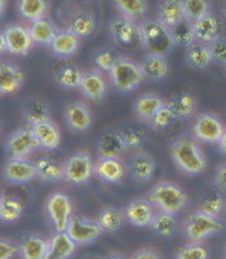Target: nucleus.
<instances>
[{
  "instance_id": "f257e3e1",
  "label": "nucleus",
  "mask_w": 226,
  "mask_h": 259,
  "mask_svg": "<svg viewBox=\"0 0 226 259\" xmlns=\"http://www.w3.org/2000/svg\"><path fill=\"white\" fill-rule=\"evenodd\" d=\"M172 160L178 169L189 176H199L206 171L208 162L202 148L189 136H182L173 142L171 147Z\"/></svg>"
},
{
  "instance_id": "f03ea898",
  "label": "nucleus",
  "mask_w": 226,
  "mask_h": 259,
  "mask_svg": "<svg viewBox=\"0 0 226 259\" xmlns=\"http://www.w3.org/2000/svg\"><path fill=\"white\" fill-rule=\"evenodd\" d=\"M140 40L149 53L166 56L175 47L171 31L157 18H146L138 23Z\"/></svg>"
},
{
  "instance_id": "7ed1b4c3",
  "label": "nucleus",
  "mask_w": 226,
  "mask_h": 259,
  "mask_svg": "<svg viewBox=\"0 0 226 259\" xmlns=\"http://www.w3.org/2000/svg\"><path fill=\"white\" fill-rule=\"evenodd\" d=\"M147 200L161 211L177 214L187 204V194L176 183L161 182L149 191Z\"/></svg>"
},
{
  "instance_id": "20e7f679",
  "label": "nucleus",
  "mask_w": 226,
  "mask_h": 259,
  "mask_svg": "<svg viewBox=\"0 0 226 259\" xmlns=\"http://www.w3.org/2000/svg\"><path fill=\"white\" fill-rule=\"evenodd\" d=\"M110 77L114 88L121 93H129L137 88L145 79L140 65L126 57H119L110 71Z\"/></svg>"
},
{
  "instance_id": "39448f33",
  "label": "nucleus",
  "mask_w": 226,
  "mask_h": 259,
  "mask_svg": "<svg viewBox=\"0 0 226 259\" xmlns=\"http://www.w3.org/2000/svg\"><path fill=\"white\" fill-rule=\"evenodd\" d=\"M223 230V223L201 210L192 213L185 221V234L193 242H202L209 236L221 234Z\"/></svg>"
},
{
  "instance_id": "423d86ee",
  "label": "nucleus",
  "mask_w": 226,
  "mask_h": 259,
  "mask_svg": "<svg viewBox=\"0 0 226 259\" xmlns=\"http://www.w3.org/2000/svg\"><path fill=\"white\" fill-rule=\"evenodd\" d=\"M95 171V162L87 152H78L63 164V180L71 185H84Z\"/></svg>"
},
{
  "instance_id": "0eeeda50",
  "label": "nucleus",
  "mask_w": 226,
  "mask_h": 259,
  "mask_svg": "<svg viewBox=\"0 0 226 259\" xmlns=\"http://www.w3.org/2000/svg\"><path fill=\"white\" fill-rule=\"evenodd\" d=\"M47 213L55 226L56 232L66 231L72 217V204L69 196L62 192L51 195L46 204Z\"/></svg>"
},
{
  "instance_id": "6e6552de",
  "label": "nucleus",
  "mask_w": 226,
  "mask_h": 259,
  "mask_svg": "<svg viewBox=\"0 0 226 259\" xmlns=\"http://www.w3.org/2000/svg\"><path fill=\"white\" fill-rule=\"evenodd\" d=\"M66 232L72 239L75 244L87 245L95 241L103 231L101 230L97 221H89L83 217L72 215Z\"/></svg>"
},
{
  "instance_id": "1a4fd4ad",
  "label": "nucleus",
  "mask_w": 226,
  "mask_h": 259,
  "mask_svg": "<svg viewBox=\"0 0 226 259\" xmlns=\"http://www.w3.org/2000/svg\"><path fill=\"white\" fill-rule=\"evenodd\" d=\"M197 140L207 143H218L226 131L222 121L213 114H202L197 117L193 126Z\"/></svg>"
},
{
  "instance_id": "9d476101",
  "label": "nucleus",
  "mask_w": 226,
  "mask_h": 259,
  "mask_svg": "<svg viewBox=\"0 0 226 259\" xmlns=\"http://www.w3.org/2000/svg\"><path fill=\"white\" fill-rule=\"evenodd\" d=\"M6 147L11 157L26 159V156L41 146L31 128H21L9 136Z\"/></svg>"
},
{
  "instance_id": "9b49d317",
  "label": "nucleus",
  "mask_w": 226,
  "mask_h": 259,
  "mask_svg": "<svg viewBox=\"0 0 226 259\" xmlns=\"http://www.w3.org/2000/svg\"><path fill=\"white\" fill-rule=\"evenodd\" d=\"M109 32L118 44L123 47L135 46L136 41H140L138 25L131 18L115 17L109 22Z\"/></svg>"
},
{
  "instance_id": "f8f14e48",
  "label": "nucleus",
  "mask_w": 226,
  "mask_h": 259,
  "mask_svg": "<svg viewBox=\"0 0 226 259\" xmlns=\"http://www.w3.org/2000/svg\"><path fill=\"white\" fill-rule=\"evenodd\" d=\"M4 36L7 41V49L16 56H25L32 48L31 35L29 29L18 23H12L4 29Z\"/></svg>"
},
{
  "instance_id": "ddd939ff",
  "label": "nucleus",
  "mask_w": 226,
  "mask_h": 259,
  "mask_svg": "<svg viewBox=\"0 0 226 259\" xmlns=\"http://www.w3.org/2000/svg\"><path fill=\"white\" fill-rule=\"evenodd\" d=\"M3 177L8 183H15V185L27 183L36 177L35 164L26 159L11 157L3 168Z\"/></svg>"
},
{
  "instance_id": "4468645a",
  "label": "nucleus",
  "mask_w": 226,
  "mask_h": 259,
  "mask_svg": "<svg viewBox=\"0 0 226 259\" xmlns=\"http://www.w3.org/2000/svg\"><path fill=\"white\" fill-rule=\"evenodd\" d=\"M123 215L132 226L136 227H146L150 226L154 218V206L147 199L138 197L132 200L124 208Z\"/></svg>"
},
{
  "instance_id": "2eb2a0df",
  "label": "nucleus",
  "mask_w": 226,
  "mask_h": 259,
  "mask_svg": "<svg viewBox=\"0 0 226 259\" xmlns=\"http://www.w3.org/2000/svg\"><path fill=\"white\" fill-rule=\"evenodd\" d=\"M66 124L77 133H84L92 126V114L89 108L82 102H70L65 108Z\"/></svg>"
},
{
  "instance_id": "dca6fc26",
  "label": "nucleus",
  "mask_w": 226,
  "mask_h": 259,
  "mask_svg": "<svg viewBox=\"0 0 226 259\" xmlns=\"http://www.w3.org/2000/svg\"><path fill=\"white\" fill-rule=\"evenodd\" d=\"M128 151L121 132L103 131L97 142V152L100 157H121Z\"/></svg>"
},
{
  "instance_id": "f3484780",
  "label": "nucleus",
  "mask_w": 226,
  "mask_h": 259,
  "mask_svg": "<svg viewBox=\"0 0 226 259\" xmlns=\"http://www.w3.org/2000/svg\"><path fill=\"white\" fill-rule=\"evenodd\" d=\"M128 173L135 181L141 183L149 182L154 177L155 161L150 155L136 152L128 159Z\"/></svg>"
},
{
  "instance_id": "a211bd4d",
  "label": "nucleus",
  "mask_w": 226,
  "mask_h": 259,
  "mask_svg": "<svg viewBox=\"0 0 226 259\" xmlns=\"http://www.w3.org/2000/svg\"><path fill=\"white\" fill-rule=\"evenodd\" d=\"M194 29L195 39L201 43L209 44L217 37L222 36L221 35V22L217 18V16L208 12L203 17H201L198 21L193 23Z\"/></svg>"
},
{
  "instance_id": "6ab92c4d",
  "label": "nucleus",
  "mask_w": 226,
  "mask_h": 259,
  "mask_svg": "<svg viewBox=\"0 0 226 259\" xmlns=\"http://www.w3.org/2000/svg\"><path fill=\"white\" fill-rule=\"evenodd\" d=\"M93 173L103 182L119 183L124 178L126 166L119 157H100L95 162Z\"/></svg>"
},
{
  "instance_id": "aec40b11",
  "label": "nucleus",
  "mask_w": 226,
  "mask_h": 259,
  "mask_svg": "<svg viewBox=\"0 0 226 259\" xmlns=\"http://www.w3.org/2000/svg\"><path fill=\"white\" fill-rule=\"evenodd\" d=\"M79 89L84 94V97H87L92 102H101L107 92L105 79L98 70L84 72Z\"/></svg>"
},
{
  "instance_id": "412c9836",
  "label": "nucleus",
  "mask_w": 226,
  "mask_h": 259,
  "mask_svg": "<svg viewBox=\"0 0 226 259\" xmlns=\"http://www.w3.org/2000/svg\"><path fill=\"white\" fill-rule=\"evenodd\" d=\"M25 81V75L11 62H0V94L8 96L18 92Z\"/></svg>"
},
{
  "instance_id": "4be33fe9",
  "label": "nucleus",
  "mask_w": 226,
  "mask_h": 259,
  "mask_svg": "<svg viewBox=\"0 0 226 259\" xmlns=\"http://www.w3.org/2000/svg\"><path fill=\"white\" fill-rule=\"evenodd\" d=\"M22 115L25 121L31 126L51 120L48 103L41 97H31L26 101L22 106Z\"/></svg>"
},
{
  "instance_id": "5701e85b",
  "label": "nucleus",
  "mask_w": 226,
  "mask_h": 259,
  "mask_svg": "<svg viewBox=\"0 0 226 259\" xmlns=\"http://www.w3.org/2000/svg\"><path fill=\"white\" fill-rule=\"evenodd\" d=\"M75 244L66 231L56 232L51 241H48V250L46 259H69L75 251Z\"/></svg>"
},
{
  "instance_id": "b1692460",
  "label": "nucleus",
  "mask_w": 226,
  "mask_h": 259,
  "mask_svg": "<svg viewBox=\"0 0 226 259\" xmlns=\"http://www.w3.org/2000/svg\"><path fill=\"white\" fill-rule=\"evenodd\" d=\"M31 129L41 147L46 148V150H55L60 146L61 131L57 124L52 120L31 126Z\"/></svg>"
},
{
  "instance_id": "393cba45",
  "label": "nucleus",
  "mask_w": 226,
  "mask_h": 259,
  "mask_svg": "<svg viewBox=\"0 0 226 259\" xmlns=\"http://www.w3.org/2000/svg\"><path fill=\"white\" fill-rule=\"evenodd\" d=\"M157 20L161 21L168 29L185 20L181 0H161L158 4Z\"/></svg>"
},
{
  "instance_id": "a878e982",
  "label": "nucleus",
  "mask_w": 226,
  "mask_h": 259,
  "mask_svg": "<svg viewBox=\"0 0 226 259\" xmlns=\"http://www.w3.org/2000/svg\"><path fill=\"white\" fill-rule=\"evenodd\" d=\"M140 69L145 79L161 80L167 76L169 71V66L164 56L149 53L141 61Z\"/></svg>"
},
{
  "instance_id": "bb28decb",
  "label": "nucleus",
  "mask_w": 226,
  "mask_h": 259,
  "mask_svg": "<svg viewBox=\"0 0 226 259\" xmlns=\"http://www.w3.org/2000/svg\"><path fill=\"white\" fill-rule=\"evenodd\" d=\"M166 103L163 102L159 96L153 93H145L141 94L136 98L135 105H133V110L137 117L141 120H146V121H152L153 116L159 111V108H162Z\"/></svg>"
},
{
  "instance_id": "cd10ccee",
  "label": "nucleus",
  "mask_w": 226,
  "mask_h": 259,
  "mask_svg": "<svg viewBox=\"0 0 226 259\" xmlns=\"http://www.w3.org/2000/svg\"><path fill=\"white\" fill-rule=\"evenodd\" d=\"M79 46H81L79 36L72 34L69 30H65V31H58L56 34L55 39L51 44V48L58 57H71L78 52Z\"/></svg>"
},
{
  "instance_id": "c85d7f7f",
  "label": "nucleus",
  "mask_w": 226,
  "mask_h": 259,
  "mask_svg": "<svg viewBox=\"0 0 226 259\" xmlns=\"http://www.w3.org/2000/svg\"><path fill=\"white\" fill-rule=\"evenodd\" d=\"M36 177L46 183H57L63 180V166L49 156H42L34 162Z\"/></svg>"
},
{
  "instance_id": "c756f323",
  "label": "nucleus",
  "mask_w": 226,
  "mask_h": 259,
  "mask_svg": "<svg viewBox=\"0 0 226 259\" xmlns=\"http://www.w3.org/2000/svg\"><path fill=\"white\" fill-rule=\"evenodd\" d=\"M167 106L171 108L177 119H187L194 115L197 110V100L189 92H180L169 98Z\"/></svg>"
},
{
  "instance_id": "7c9ffc66",
  "label": "nucleus",
  "mask_w": 226,
  "mask_h": 259,
  "mask_svg": "<svg viewBox=\"0 0 226 259\" xmlns=\"http://www.w3.org/2000/svg\"><path fill=\"white\" fill-rule=\"evenodd\" d=\"M67 30L79 37H86L96 30V18L86 11L75 12L67 20Z\"/></svg>"
},
{
  "instance_id": "2f4dec72",
  "label": "nucleus",
  "mask_w": 226,
  "mask_h": 259,
  "mask_svg": "<svg viewBox=\"0 0 226 259\" xmlns=\"http://www.w3.org/2000/svg\"><path fill=\"white\" fill-rule=\"evenodd\" d=\"M84 72L82 69L75 63H63L56 70V81L58 85L65 89H78L81 88L82 79H83Z\"/></svg>"
},
{
  "instance_id": "473e14b6",
  "label": "nucleus",
  "mask_w": 226,
  "mask_h": 259,
  "mask_svg": "<svg viewBox=\"0 0 226 259\" xmlns=\"http://www.w3.org/2000/svg\"><path fill=\"white\" fill-rule=\"evenodd\" d=\"M29 31L32 41L36 44H42V46H51L56 34L58 32L55 25L47 18H42V20L31 22Z\"/></svg>"
},
{
  "instance_id": "72a5a7b5",
  "label": "nucleus",
  "mask_w": 226,
  "mask_h": 259,
  "mask_svg": "<svg viewBox=\"0 0 226 259\" xmlns=\"http://www.w3.org/2000/svg\"><path fill=\"white\" fill-rule=\"evenodd\" d=\"M186 62L190 67L197 70L207 69L212 62L208 46L201 41H195L186 51Z\"/></svg>"
},
{
  "instance_id": "f704fd0d",
  "label": "nucleus",
  "mask_w": 226,
  "mask_h": 259,
  "mask_svg": "<svg viewBox=\"0 0 226 259\" xmlns=\"http://www.w3.org/2000/svg\"><path fill=\"white\" fill-rule=\"evenodd\" d=\"M48 11L47 0H17V12L26 20L34 21L46 17Z\"/></svg>"
},
{
  "instance_id": "c9c22d12",
  "label": "nucleus",
  "mask_w": 226,
  "mask_h": 259,
  "mask_svg": "<svg viewBox=\"0 0 226 259\" xmlns=\"http://www.w3.org/2000/svg\"><path fill=\"white\" fill-rule=\"evenodd\" d=\"M21 254L23 259H46L48 241L39 236H27L21 244Z\"/></svg>"
},
{
  "instance_id": "e433bc0d",
  "label": "nucleus",
  "mask_w": 226,
  "mask_h": 259,
  "mask_svg": "<svg viewBox=\"0 0 226 259\" xmlns=\"http://www.w3.org/2000/svg\"><path fill=\"white\" fill-rule=\"evenodd\" d=\"M152 230L154 231L158 236L161 237H171L177 230V220L176 214L167 213V211H159L155 214L153 218V222L150 225Z\"/></svg>"
},
{
  "instance_id": "4c0bfd02",
  "label": "nucleus",
  "mask_w": 226,
  "mask_h": 259,
  "mask_svg": "<svg viewBox=\"0 0 226 259\" xmlns=\"http://www.w3.org/2000/svg\"><path fill=\"white\" fill-rule=\"evenodd\" d=\"M169 31H171V36L175 46L189 48L193 43L197 41L194 29H193V23L189 22L186 18L176 26H173L172 29H169Z\"/></svg>"
},
{
  "instance_id": "58836bf2",
  "label": "nucleus",
  "mask_w": 226,
  "mask_h": 259,
  "mask_svg": "<svg viewBox=\"0 0 226 259\" xmlns=\"http://www.w3.org/2000/svg\"><path fill=\"white\" fill-rule=\"evenodd\" d=\"M123 218L124 215L122 211H119L115 208H111V206H107V208H103L98 213L97 223L100 225L101 230L103 232L112 234V232H117L122 227Z\"/></svg>"
},
{
  "instance_id": "ea45409f",
  "label": "nucleus",
  "mask_w": 226,
  "mask_h": 259,
  "mask_svg": "<svg viewBox=\"0 0 226 259\" xmlns=\"http://www.w3.org/2000/svg\"><path fill=\"white\" fill-rule=\"evenodd\" d=\"M114 4L123 17L133 21L142 18L147 12L146 0H114Z\"/></svg>"
},
{
  "instance_id": "a19ab883",
  "label": "nucleus",
  "mask_w": 226,
  "mask_h": 259,
  "mask_svg": "<svg viewBox=\"0 0 226 259\" xmlns=\"http://www.w3.org/2000/svg\"><path fill=\"white\" fill-rule=\"evenodd\" d=\"M225 209V199L218 191H211L204 195L201 201V208L199 210L203 211L207 215H211L213 218H218L221 213Z\"/></svg>"
},
{
  "instance_id": "79ce46f5",
  "label": "nucleus",
  "mask_w": 226,
  "mask_h": 259,
  "mask_svg": "<svg viewBox=\"0 0 226 259\" xmlns=\"http://www.w3.org/2000/svg\"><path fill=\"white\" fill-rule=\"evenodd\" d=\"M23 211L22 202L13 196H4L0 204V221L6 223L16 222L21 218Z\"/></svg>"
},
{
  "instance_id": "37998d69",
  "label": "nucleus",
  "mask_w": 226,
  "mask_h": 259,
  "mask_svg": "<svg viewBox=\"0 0 226 259\" xmlns=\"http://www.w3.org/2000/svg\"><path fill=\"white\" fill-rule=\"evenodd\" d=\"M183 15L189 22L194 23L209 12L208 0H181Z\"/></svg>"
},
{
  "instance_id": "c03bdc74",
  "label": "nucleus",
  "mask_w": 226,
  "mask_h": 259,
  "mask_svg": "<svg viewBox=\"0 0 226 259\" xmlns=\"http://www.w3.org/2000/svg\"><path fill=\"white\" fill-rule=\"evenodd\" d=\"M121 133L128 151H137L146 141L145 129L140 126H128V128H124V131Z\"/></svg>"
},
{
  "instance_id": "a18cd8bd",
  "label": "nucleus",
  "mask_w": 226,
  "mask_h": 259,
  "mask_svg": "<svg viewBox=\"0 0 226 259\" xmlns=\"http://www.w3.org/2000/svg\"><path fill=\"white\" fill-rule=\"evenodd\" d=\"M117 60V56L110 49H100L93 56V63H95L96 69L98 71H105L109 74L114 67Z\"/></svg>"
},
{
  "instance_id": "49530a36",
  "label": "nucleus",
  "mask_w": 226,
  "mask_h": 259,
  "mask_svg": "<svg viewBox=\"0 0 226 259\" xmlns=\"http://www.w3.org/2000/svg\"><path fill=\"white\" fill-rule=\"evenodd\" d=\"M176 119H177V117L175 116V114L172 112V110L166 103V105L162 108H159V111L153 116L152 124L155 129H158V131H164V129L168 128Z\"/></svg>"
},
{
  "instance_id": "de8ad7c7",
  "label": "nucleus",
  "mask_w": 226,
  "mask_h": 259,
  "mask_svg": "<svg viewBox=\"0 0 226 259\" xmlns=\"http://www.w3.org/2000/svg\"><path fill=\"white\" fill-rule=\"evenodd\" d=\"M177 259H208V250L199 242H194L181 248L177 253Z\"/></svg>"
},
{
  "instance_id": "09e8293b",
  "label": "nucleus",
  "mask_w": 226,
  "mask_h": 259,
  "mask_svg": "<svg viewBox=\"0 0 226 259\" xmlns=\"http://www.w3.org/2000/svg\"><path fill=\"white\" fill-rule=\"evenodd\" d=\"M207 46H208L212 61L221 63V65H226V37H217Z\"/></svg>"
},
{
  "instance_id": "8fccbe9b",
  "label": "nucleus",
  "mask_w": 226,
  "mask_h": 259,
  "mask_svg": "<svg viewBox=\"0 0 226 259\" xmlns=\"http://www.w3.org/2000/svg\"><path fill=\"white\" fill-rule=\"evenodd\" d=\"M18 251L17 245L0 237V259H11Z\"/></svg>"
},
{
  "instance_id": "3c124183",
  "label": "nucleus",
  "mask_w": 226,
  "mask_h": 259,
  "mask_svg": "<svg viewBox=\"0 0 226 259\" xmlns=\"http://www.w3.org/2000/svg\"><path fill=\"white\" fill-rule=\"evenodd\" d=\"M213 181H215V185L218 190L226 191V164L220 165L217 169H216Z\"/></svg>"
},
{
  "instance_id": "603ef678",
  "label": "nucleus",
  "mask_w": 226,
  "mask_h": 259,
  "mask_svg": "<svg viewBox=\"0 0 226 259\" xmlns=\"http://www.w3.org/2000/svg\"><path fill=\"white\" fill-rule=\"evenodd\" d=\"M131 259H161V256L153 249H141Z\"/></svg>"
},
{
  "instance_id": "864d4df0",
  "label": "nucleus",
  "mask_w": 226,
  "mask_h": 259,
  "mask_svg": "<svg viewBox=\"0 0 226 259\" xmlns=\"http://www.w3.org/2000/svg\"><path fill=\"white\" fill-rule=\"evenodd\" d=\"M7 41L6 36H4V31H0V54H3L4 52H7Z\"/></svg>"
},
{
  "instance_id": "5fc2aeb1",
  "label": "nucleus",
  "mask_w": 226,
  "mask_h": 259,
  "mask_svg": "<svg viewBox=\"0 0 226 259\" xmlns=\"http://www.w3.org/2000/svg\"><path fill=\"white\" fill-rule=\"evenodd\" d=\"M218 146H220V150L222 154L226 155V131L223 132L222 137H221V140L218 141Z\"/></svg>"
},
{
  "instance_id": "6e6d98bb",
  "label": "nucleus",
  "mask_w": 226,
  "mask_h": 259,
  "mask_svg": "<svg viewBox=\"0 0 226 259\" xmlns=\"http://www.w3.org/2000/svg\"><path fill=\"white\" fill-rule=\"evenodd\" d=\"M106 259H127V258L124 255H122V254L115 253V254H111V255H109Z\"/></svg>"
},
{
  "instance_id": "4d7b16f0",
  "label": "nucleus",
  "mask_w": 226,
  "mask_h": 259,
  "mask_svg": "<svg viewBox=\"0 0 226 259\" xmlns=\"http://www.w3.org/2000/svg\"><path fill=\"white\" fill-rule=\"evenodd\" d=\"M221 13L226 18V0H221Z\"/></svg>"
},
{
  "instance_id": "13d9d810",
  "label": "nucleus",
  "mask_w": 226,
  "mask_h": 259,
  "mask_svg": "<svg viewBox=\"0 0 226 259\" xmlns=\"http://www.w3.org/2000/svg\"><path fill=\"white\" fill-rule=\"evenodd\" d=\"M4 8H6V0H0V17L3 16Z\"/></svg>"
},
{
  "instance_id": "bf43d9fd",
  "label": "nucleus",
  "mask_w": 226,
  "mask_h": 259,
  "mask_svg": "<svg viewBox=\"0 0 226 259\" xmlns=\"http://www.w3.org/2000/svg\"><path fill=\"white\" fill-rule=\"evenodd\" d=\"M3 199H4V195H3V192H2V190H0V204H2Z\"/></svg>"
},
{
  "instance_id": "052dcab7",
  "label": "nucleus",
  "mask_w": 226,
  "mask_h": 259,
  "mask_svg": "<svg viewBox=\"0 0 226 259\" xmlns=\"http://www.w3.org/2000/svg\"><path fill=\"white\" fill-rule=\"evenodd\" d=\"M225 259H226V251H225Z\"/></svg>"
}]
</instances>
